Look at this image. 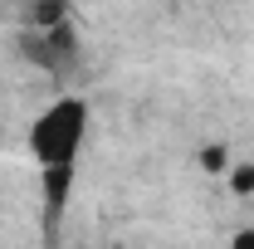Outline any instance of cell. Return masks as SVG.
Listing matches in <instances>:
<instances>
[{
    "label": "cell",
    "instance_id": "cell-6",
    "mask_svg": "<svg viewBox=\"0 0 254 249\" xmlns=\"http://www.w3.org/2000/svg\"><path fill=\"white\" fill-rule=\"evenodd\" d=\"M230 249H254V230H240V235L230 240Z\"/></svg>",
    "mask_w": 254,
    "mask_h": 249
},
{
    "label": "cell",
    "instance_id": "cell-4",
    "mask_svg": "<svg viewBox=\"0 0 254 249\" xmlns=\"http://www.w3.org/2000/svg\"><path fill=\"white\" fill-rule=\"evenodd\" d=\"M230 186H235V195H254V161H245V166L230 171Z\"/></svg>",
    "mask_w": 254,
    "mask_h": 249
},
{
    "label": "cell",
    "instance_id": "cell-3",
    "mask_svg": "<svg viewBox=\"0 0 254 249\" xmlns=\"http://www.w3.org/2000/svg\"><path fill=\"white\" fill-rule=\"evenodd\" d=\"M68 190H73V171H44V220H49V230L59 225Z\"/></svg>",
    "mask_w": 254,
    "mask_h": 249
},
{
    "label": "cell",
    "instance_id": "cell-2",
    "mask_svg": "<svg viewBox=\"0 0 254 249\" xmlns=\"http://www.w3.org/2000/svg\"><path fill=\"white\" fill-rule=\"evenodd\" d=\"M20 49H25L39 68H49V73H59V68H68V63L78 59V39H73L68 25H59V30H49V34L30 30L25 39H20Z\"/></svg>",
    "mask_w": 254,
    "mask_h": 249
},
{
    "label": "cell",
    "instance_id": "cell-1",
    "mask_svg": "<svg viewBox=\"0 0 254 249\" xmlns=\"http://www.w3.org/2000/svg\"><path fill=\"white\" fill-rule=\"evenodd\" d=\"M83 137H88V103L83 98H59L34 118L30 156L39 161V171H73Z\"/></svg>",
    "mask_w": 254,
    "mask_h": 249
},
{
    "label": "cell",
    "instance_id": "cell-5",
    "mask_svg": "<svg viewBox=\"0 0 254 249\" xmlns=\"http://www.w3.org/2000/svg\"><path fill=\"white\" fill-rule=\"evenodd\" d=\"M225 161H230V152H225L220 142H210V147H200V166H205V171H225Z\"/></svg>",
    "mask_w": 254,
    "mask_h": 249
}]
</instances>
